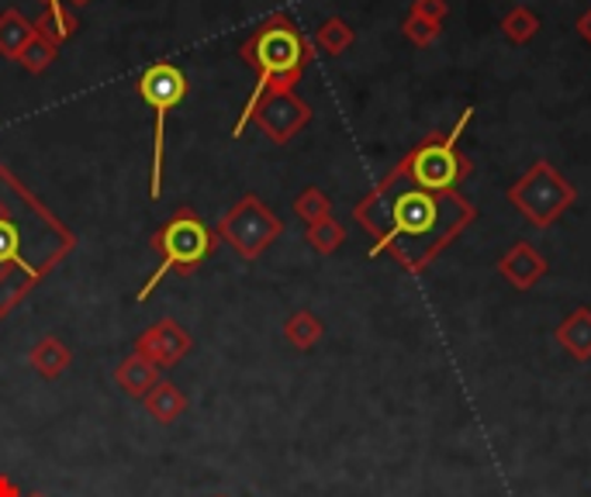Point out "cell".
I'll list each match as a JSON object with an SVG mask.
<instances>
[{"label":"cell","instance_id":"19","mask_svg":"<svg viewBox=\"0 0 591 497\" xmlns=\"http://www.w3.org/2000/svg\"><path fill=\"white\" fill-rule=\"evenodd\" d=\"M537 31H540V18L529 11V8H512L505 18H502V36L512 42V45H525V42H533L537 39Z\"/></svg>","mask_w":591,"mask_h":497},{"label":"cell","instance_id":"3","mask_svg":"<svg viewBox=\"0 0 591 497\" xmlns=\"http://www.w3.org/2000/svg\"><path fill=\"white\" fill-rule=\"evenodd\" d=\"M311 55H315V42H308L288 14L267 18L253 36H249V42L242 45V62L257 70V87H253V93H249L232 135L246 132V124L253 121L267 93L294 90V83L301 80L304 67L311 62Z\"/></svg>","mask_w":591,"mask_h":497},{"label":"cell","instance_id":"12","mask_svg":"<svg viewBox=\"0 0 591 497\" xmlns=\"http://www.w3.org/2000/svg\"><path fill=\"white\" fill-rule=\"evenodd\" d=\"M28 366L39 373V377H46V381H56V377H62L70 366H73V353H70V346L62 338H56V335H42L36 346L28 349Z\"/></svg>","mask_w":591,"mask_h":497},{"label":"cell","instance_id":"7","mask_svg":"<svg viewBox=\"0 0 591 497\" xmlns=\"http://www.w3.org/2000/svg\"><path fill=\"white\" fill-rule=\"evenodd\" d=\"M280 232H284V222H280V217L257 194L239 197L214 229V235L222 242H229L236 253L249 263L260 260L267 248L280 239Z\"/></svg>","mask_w":591,"mask_h":497},{"label":"cell","instance_id":"27","mask_svg":"<svg viewBox=\"0 0 591 497\" xmlns=\"http://www.w3.org/2000/svg\"><path fill=\"white\" fill-rule=\"evenodd\" d=\"M574 28H578V36H581V39H584V42L591 45V8H588V11H584L581 18H578V24H574Z\"/></svg>","mask_w":591,"mask_h":497},{"label":"cell","instance_id":"10","mask_svg":"<svg viewBox=\"0 0 591 497\" xmlns=\"http://www.w3.org/2000/svg\"><path fill=\"white\" fill-rule=\"evenodd\" d=\"M194 349V338L177 318H160L156 325H149L139 338H136V353L142 359H149L160 369H173L183 363V356Z\"/></svg>","mask_w":591,"mask_h":497},{"label":"cell","instance_id":"8","mask_svg":"<svg viewBox=\"0 0 591 497\" xmlns=\"http://www.w3.org/2000/svg\"><path fill=\"white\" fill-rule=\"evenodd\" d=\"M509 201L525 214L529 225L547 229L574 204V186L560 176L547 160H540V163L529 166V173L515 186H509Z\"/></svg>","mask_w":591,"mask_h":497},{"label":"cell","instance_id":"26","mask_svg":"<svg viewBox=\"0 0 591 497\" xmlns=\"http://www.w3.org/2000/svg\"><path fill=\"white\" fill-rule=\"evenodd\" d=\"M0 497H24V490L14 484V477L8 474H0Z\"/></svg>","mask_w":591,"mask_h":497},{"label":"cell","instance_id":"16","mask_svg":"<svg viewBox=\"0 0 591 497\" xmlns=\"http://www.w3.org/2000/svg\"><path fill=\"white\" fill-rule=\"evenodd\" d=\"M31 36H36V24H31L18 8H8L4 14H0V55L18 62V55L24 52Z\"/></svg>","mask_w":591,"mask_h":497},{"label":"cell","instance_id":"30","mask_svg":"<svg viewBox=\"0 0 591 497\" xmlns=\"http://www.w3.org/2000/svg\"><path fill=\"white\" fill-rule=\"evenodd\" d=\"M218 497H226V494H218Z\"/></svg>","mask_w":591,"mask_h":497},{"label":"cell","instance_id":"1","mask_svg":"<svg viewBox=\"0 0 591 497\" xmlns=\"http://www.w3.org/2000/svg\"><path fill=\"white\" fill-rule=\"evenodd\" d=\"M357 222L378 239L373 253H391L404 270L419 273L474 222V207L453 191H422L391 173L357 204Z\"/></svg>","mask_w":591,"mask_h":497},{"label":"cell","instance_id":"13","mask_svg":"<svg viewBox=\"0 0 591 497\" xmlns=\"http://www.w3.org/2000/svg\"><path fill=\"white\" fill-rule=\"evenodd\" d=\"M160 381H163V377H160V366H152V363L142 359L139 353L124 356V359L114 366V384H118L124 394H129V397H136V400H142Z\"/></svg>","mask_w":591,"mask_h":497},{"label":"cell","instance_id":"4","mask_svg":"<svg viewBox=\"0 0 591 497\" xmlns=\"http://www.w3.org/2000/svg\"><path fill=\"white\" fill-rule=\"evenodd\" d=\"M214 242L218 235L208 229V222L194 207H177L170 214V222L152 235V248H156V256H160V266H156L152 276L139 287L136 301L142 304L163 284L167 273H194L214 253Z\"/></svg>","mask_w":591,"mask_h":497},{"label":"cell","instance_id":"23","mask_svg":"<svg viewBox=\"0 0 591 497\" xmlns=\"http://www.w3.org/2000/svg\"><path fill=\"white\" fill-rule=\"evenodd\" d=\"M56 52H59V45H52L49 39H42L39 31L31 36V42L24 45V52L18 55V62L28 70V73H46L52 62H56Z\"/></svg>","mask_w":591,"mask_h":497},{"label":"cell","instance_id":"29","mask_svg":"<svg viewBox=\"0 0 591 497\" xmlns=\"http://www.w3.org/2000/svg\"><path fill=\"white\" fill-rule=\"evenodd\" d=\"M24 497H46V494H24Z\"/></svg>","mask_w":591,"mask_h":497},{"label":"cell","instance_id":"6","mask_svg":"<svg viewBox=\"0 0 591 497\" xmlns=\"http://www.w3.org/2000/svg\"><path fill=\"white\" fill-rule=\"evenodd\" d=\"M142 101L156 111V129H152V173H149V197H163V163H167V114L187 98V77L173 67V62H152L139 77Z\"/></svg>","mask_w":591,"mask_h":497},{"label":"cell","instance_id":"22","mask_svg":"<svg viewBox=\"0 0 591 497\" xmlns=\"http://www.w3.org/2000/svg\"><path fill=\"white\" fill-rule=\"evenodd\" d=\"M294 214L304 225H315L322 217H332V201L319 191V186H304V191L294 197Z\"/></svg>","mask_w":591,"mask_h":497},{"label":"cell","instance_id":"14","mask_svg":"<svg viewBox=\"0 0 591 497\" xmlns=\"http://www.w3.org/2000/svg\"><path fill=\"white\" fill-rule=\"evenodd\" d=\"M142 408L152 415L156 425H173L187 412V394L173 381H160L142 397Z\"/></svg>","mask_w":591,"mask_h":497},{"label":"cell","instance_id":"25","mask_svg":"<svg viewBox=\"0 0 591 497\" xmlns=\"http://www.w3.org/2000/svg\"><path fill=\"white\" fill-rule=\"evenodd\" d=\"M409 14L425 18V21H432V24H443L447 14H450V4H447V0H412Z\"/></svg>","mask_w":591,"mask_h":497},{"label":"cell","instance_id":"17","mask_svg":"<svg viewBox=\"0 0 591 497\" xmlns=\"http://www.w3.org/2000/svg\"><path fill=\"white\" fill-rule=\"evenodd\" d=\"M560 346L571 349L578 359H588L591 356V311L588 307H578L574 315L560 325Z\"/></svg>","mask_w":591,"mask_h":497},{"label":"cell","instance_id":"5","mask_svg":"<svg viewBox=\"0 0 591 497\" xmlns=\"http://www.w3.org/2000/svg\"><path fill=\"white\" fill-rule=\"evenodd\" d=\"M474 111H463V118L457 121V129L443 139V135H429L422 145H415L404 160L394 166V173H401L409 183L422 186V191H457V183L463 176H471V160L457 152V139L460 132L471 124Z\"/></svg>","mask_w":591,"mask_h":497},{"label":"cell","instance_id":"15","mask_svg":"<svg viewBox=\"0 0 591 497\" xmlns=\"http://www.w3.org/2000/svg\"><path fill=\"white\" fill-rule=\"evenodd\" d=\"M36 24V31L42 39H49L52 45H62L67 39L77 36V14L67 8V0H46V11L39 14V21H31Z\"/></svg>","mask_w":591,"mask_h":497},{"label":"cell","instance_id":"18","mask_svg":"<svg viewBox=\"0 0 591 497\" xmlns=\"http://www.w3.org/2000/svg\"><path fill=\"white\" fill-rule=\"evenodd\" d=\"M322 322L315 318V315H311V311H294V315L284 322V338L291 342V346L294 349H311V346H319V338H322Z\"/></svg>","mask_w":591,"mask_h":497},{"label":"cell","instance_id":"28","mask_svg":"<svg viewBox=\"0 0 591 497\" xmlns=\"http://www.w3.org/2000/svg\"><path fill=\"white\" fill-rule=\"evenodd\" d=\"M67 4H73V8H87L90 0H67Z\"/></svg>","mask_w":591,"mask_h":497},{"label":"cell","instance_id":"11","mask_svg":"<svg viewBox=\"0 0 591 497\" xmlns=\"http://www.w3.org/2000/svg\"><path fill=\"white\" fill-rule=\"evenodd\" d=\"M498 270H502V276L515 291H529L547 273V260L529 242H515L502 256V263H498Z\"/></svg>","mask_w":591,"mask_h":497},{"label":"cell","instance_id":"2","mask_svg":"<svg viewBox=\"0 0 591 497\" xmlns=\"http://www.w3.org/2000/svg\"><path fill=\"white\" fill-rule=\"evenodd\" d=\"M73 235L0 166V318L70 256Z\"/></svg>","mask_w":591,"mask_h":497},{"label":"cell","instance_id":"20","mask_svg":"<svg viewBox=\"0 0 591 497\" xmlns=\"http://www.w3.org/2000/svg\"><path fill=\"white\" fill-rule=\"evenodd\" d=\"M353 28L342 21V18H329L322 21V28L315 31V45L325 52V55H342L350 45H353Z\"/></svg>","mask_w":591,"mask_h":497},{"label":"cell","instance_id":"9","mask_svg":"<svg viewBox=\"0 0 591 497\" xmlns=\"http://www.w3.org/2000/svg\"><path fill=\"white\" fill-rule=\"evenodd\" d=\"M253 121L260 124L270 142L284 145L311 121V108L298 98L294 90H277V93H267V98L260 101Z\"/></svg>","mask_w":591,"mask_h":497},{"label":"cell","instance_id":"24","mask_svg":"<svg viewBox=\"0 0 591 497\" xmlns=\"http://www.w3.org/2000/svg\"><path fill=\"white\" fill-rule=\"evenodd\" d=\"M401 36L409 39L412 45L425 49V45H432L435 39L443 36V24H432V21H425V18L409 14V18H404V24H401Z\"/></svg>","mask_w":591,"mask_h":497},{"label":"cell","instance_id":"21","mask_svg":"<svg viewBox=\"0 0 591 497\" xmlns=\"http://www.w3.org/2000/svg\"><path fill=\"white\" fill-rule=\"evenodd\" d=\"M304 239H308V245L315 248V253H322V256H332L335 248L347 242V229H342L335 217H322V222H315V225H308V232H304Z\"/></svg>","mask_w":591,"mask_h":497}]
</instances>
